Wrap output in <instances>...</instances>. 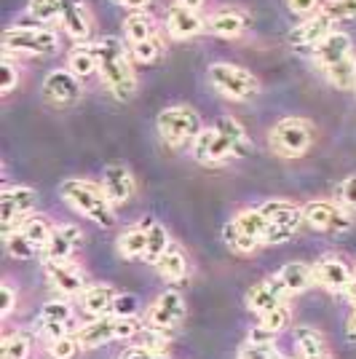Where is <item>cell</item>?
Segmentation results:
<instances>
[{
	"label": "cell",
	"mask_w": 356,
	"mask_h": 359,
	"mask_svg": "<svg viewBox=\"0 0 356 359\" xmlns=\"http://www.w3.org/2000/svg\"><path fill=\"white\" fill-rule=\"evenodd\" d=\"M252 153V137L238 118L225 116L214 126H204L191 142V158L201 166H225Z\"/></svg>",
	"instance_id": "6da1fadb"
},
{
	"label": "cell",
	"mask_w": 356,
	"mask_h": 359,
	"mask_svg": "<svg viewBox=\"0 0 356 359\" xmlns=\"http://www.w3.org/2000/svg\"><path fill=\"white\" fill-rule=\"evenodd\" d=\"M97 48V60H100V81L102 86L118 102H129L137 94V73L132 65V51L126 41H121L116 35H104L100 41H94Z\"/></svg>",
	"instance_id": "7a4b0ae2"
},
{
	"label": "cell",
	"mask_w": 356,
	"mask_h": 359,
	"mask_svg": "<svg viewBox=\"0 0 356 359\" xmlns=\"http://www.w3.org/2000/svg\"><path fill=\"white\" fill-rule=\"evenodd\" d=\"M60 196L70 210L78 212L83 220L100 225V228H113V225L118 223V215H116L113 201L107 198L102 185L94 182V180H83V177L62 180Z\"/></svg>",
	"instance_id": "3957f363"
},
{
	"label": "cell",
	"mask_w": 356,
	"mask_h": 359,
	"mask_svg": "<svg viewBox=\"0 0 356 359\" xmlns=\"http://www.w3.org/2000/svg\"><path fill=\"white\" fill-rule=\"evenodd\" d=\"M209 86L217 91L220 97L231 100V102H252L260 97L263 83L260 78L233 62H212L209 65Z\"/></svg>",
	"instance_id": "277c9868"
},
{
	"label": "cell",
	"mask_w": 356,
	"mask_h": 359,
	"mask_svg": "<svg viewBox=\"0 0 356 359\" xmlns=\"http://www.w3.org/2000/svg\"><path fill=\"white\" fill-rule=\"evenodd\" d=\"M313 140H316V126L308 118H300V116H287V118L276 121L268 129L271 153L279 156V158H287V161L303 158L313 148Z\"/></svg>",
	"instance_id": "5b68a950"
},
{
	"label": "cell",
	"mask_w": 356,
	"mask_h": 359,
	"mask_svg": "<svg viewBox=\"0 0 356 359\" xmlns=\"http://www.w3.org/2000/svg\"><path fill=\"white\" fill-rule=\"evenodd\" d=\"M156 129H158V137L166 148L179 150L193 142L198 132L204 129V123H201V116L193 105L177 102V105H166L158 110Z\"/></svg>",
	"instance_id": "8992f818"
},
{
	"label": "cell",
	"mask_w": 356,
	"mask_h": 359,
	"mask_svg": "<svg viewBox=\"0 0 356 359\" xmlns=\"http://www.w3.org/2000/svg\"><path fill=\"white\" fill-rule=\"evenodd\" d=\"M263 215L268 217V231L263 247H279L292 241L300 233V228L306 225L303 217V207L295 204L292 198H266L260 204Z\"/></svg>",
	"instance_id": "52a82bcc"
},
{
	"label": "cell",
	"mask_w": 356,
	"mask_h": 359,
	"mask_svg": "<svg viewBox=\"0 0 356 359\" xmlns=\"http://www.w3.org/2000/svg\"><path fill=\"white\" fill-rule=\"evenodd\" d=\"M62 38L51 27H8L3 30V57H41L60 51Z\"/></svg>",
	"instance_id": "ba28073f"
},
{
	"label": "cell",
	"mask_w": 356,
	"mask_h": 359,
	"mask_svg": "<svg viewBox=\"0 0 356 359\" xmlns=\"http://www.w3.org/2000/svg\"><path fill=\"white\" fill-rule=\"evenodd\" d=\"M303 217L306 225L316 233H329L341 236L354 228V215L335 198H311L303 204Z\"/></svg>",
	"instance_id": "9c48e42d"
},
{
	"label": "cell",
	"mask_w": 356,
	"mask_h": 359,
	"mask_svg": "<svg viewBox=\"0 0 356 359\" xmlns=\"http://www.w3.org/2000/svg\"><path fill=\"white\" fill-rule=\"evenodd\" d=\"M185 316H188V303H185V295L174 287L158 292L153 303L142 311L145 327L158 330V332H174L185 322Z\"/></svg>",
	"instance_id": "30bf717a"
},
{
	"label": "cell",
	"mask_w": 356,
	"mask_h": 359,
	"mask_svg": "<svg viewBox=\"0 0 356 359\" xmlns=\"http://www.w3.org/2000/svg\"><path fill=\"white\" fill-rule=\"evenodd\" d=\"M38 191L32 185H3L0 191V225L3 233L22 228V223L35 215Z\"/></svg>",
	"instance_id": "8fae6325"
},
{
	"label": "cell",
	"mask_w": 356,
	"mask_h": 359,
	"mask_svg": "<svg viewBox=\"0 0 356 359\" xmlns=\"http://www.w3.org/2000/svg\"><path fill=\"white\" fill-rule=\"evenodd\" d=\"M43 276L48 287L67 300H78L89 287L86 273L75 260H43Z\"/></svg>",
	"instance_id": "7c38bea8"
},
{
	"label": "cell",
	"mask_w": 356,
	"mask_h": 359,
	"mask_svg": "<svg viewBox=\"0 0 356 359\" xmlns=\"http://www.w3.org/2000/svg\"><path fill=\"white\" fill-rule=\"evenodd\" d=\"M313 273H316V287H322L329 295H345L354 279V266L343 255L329 252L313 263Z\"/></svg>",
	"instance_id": "4fadbf2b"
},
{
	"label": "cell",
	"mask_w": 356,
	"mask_h": 359,
	"mask_svg": "<svg viewBox=\"0 0 356 359\" xmlns=\"http://www.w3.org/2000/svg\"><path fill=\"white\" fill-rule=\"evenodd\" d=\"M287 303H289V292L284 290L279 273H271L266 279L254 282L244 295V306L254 316H263L273 309H279V306H287Z\"/></svg>",
	"instance_id": "5bb4252c"
},
{
	"label": "cell",
	"mask_w": 356,
	"mask_h": 359,
	"mask_svg": "<svg viewBox=\"0 0 356 359\" xmlns=\"http://www.w3.org/2000/svg\"><path fill=\"white\" fill-rule=\"evenodd\" d=\"M43 100L54 107H70L83 97V83L67 67H57L43 78Z\"/></svg>",
	"instance_id": "9a60e30c"
},
{
	"label": "cell",
	"mask_w": 356,
	"mask_h": 359,
	"mask_svg": "<svg viewBox=\"0 0 356 359\" xmlns=\"http://www.w3.org/2000/svg\"><path fill=\"white\" fill-rule=\"evenodd\" d=\"M86 233L75 223H57L54 233L41 247V260H73V255L83 247Z\"/></svg>",
	"instance_id": "2e32d148"
},
{
	"label": "cell",
	"mask_w": 356,
	"mask_h": 359,
	"mask_svg": "<svg viewBox=\"0 0 356 359\" xmlns=\"http://www.w3.org/2000/svg\"><path fill=\"white\" fill-rule=\"evenodd\" d=\"M100 185H102V191L107 194V198L113 201L116 210L123 207V204H132L134 196H137V180H134V172L126 164L104 166Z\"/></svg>",
	"instance_id": "e0dca14e"
},
{
	"label": "cell",
	"mask_w": 356,
	"mask_h": 359,
	"mask_svg": "<svg viewBox=\"0 0 356 359\" xmlns=\"http://www.w3.org/2000/svg\"><path fill=\"white\" fill-rule=\"evenodd\" d=\"M60 6V25L62 30L73 38L75 43H89L94 22L86 0H57Z\"/></svg>",
	"instance_id": "ac0fdd59"
},
{
	"label": "cell",
	"mask_w": 356,
	"mask_h": 359,
	"mask_svg": "<svg viewBox=\"0 0 356 359\" xmlns=\"http://www.w3.org/2000/svg\"><path fill=\"white\" fill-rule=\"evenodd\" d=\"M249 25H252L249 11H244L238 6H220L207 19V32H212L214 38H223V41H236L249 30Z\"/></svg>",
	"instance_id": "d6986e66"
},
{
	"label": "cell",
	"mask_w": 356,
	"mask_h": 359,
	"mask_svg": "<svg viewBox=\"0 0 356 359\" xmlns=\"http://www.w3.org/2000/svg\"><path fill=\"white\" fill-rule=\"evenodd\" d=\"M201 32H207V19L201 16V11L185 8L174 0V6L166 14V35L172 41H191Z\"/></svg>",
	"instance_id": "ffe728a7"
},
{
	"label": "cell",
	"mask_w": 356,
	"mask_h": 359,
	"mask_svg": "<svg viewBox=\"0 0 356 359\" xmlns=\"http://www.w3.org/2000/svg\"><path fill=\"white\" fill-rule=\"evenodd\" d=\"M289 322H292V309L287 303V306H279L268 314L257 316V322L247 332V341L249 344H279L282 332L289 327Z\"/></svg>",
	"instance_id": "44dd1931"
},
{
	"label": "cell",
	"mask_w": 356,
	"mask_h": 359,
	"mask_svg": "<svg viewBox=\"0 0 356 359\" xmlns=\"http://www.w3.org/2000/svg\"><path fill=\"white\" fill-rule=\"evenodd\" d=\"M332 27H335V22L327 14H322V11L313 16H306L289 30V46H295V48H316L332 32Z\"/></svg>",
	"instance_id": "7402d4cb"
},
{
	"label": "cell",
	"mask_w": 356,
	"mask_h": 359,
	"mask_svg": "<svg viewBox=\"0 0 356 359\" xmlns=\"http://www.w3.org/2000/svg\"><path fill=\"white\" fill-rule=\"evenodd\" d=\"M348 57H354V43H351L348 32L343 30H332L322 43L313 48V60H316L322 73L329 70V67H335V65H341V62H345Z\"/></svg>",
	"instance_id": "603a6c76"
},
{
	"label": "cell",
	"mask_w": 356,
	"mask_h": 359,
	"mask_svg": "<svg viewBox=\"0 0 356 359\" xmlns=\"http://www.w3.org/2000/svg\"><path fill=\"white\" fill-rule=\"evenodd\" d=\"M153 269H156V273L161 276L166 285L174 287V285H182V282H188V279H191V273H193V263H191V257H188V252H185V247L172 244Z\"/></svg>",
	"instance_id": "cb8c5ba5"
},
{
	"label": "cell",
	"mask_w": 356,
	"mask_h": 359,
	"mask_svg": "<svg viewBox=\"0 0 356 359\" xmlns=\"http://www.w3.org/2000/svg\"><path fill=\"white\" fill-rule=\"evenodd\" d=\"M118 295V290L113 285H89L83 290V295L78 298V311L89 319H97V316H113V300Z\"/></svg>",
	"instance_id": "d4e9b609"
},
{
	"label": "cell",
	"mask_w": 356,
	"mask_h": 359,
	"mask_svg": "<svg viewBox=\"0 0 356 359\" xmlns=\"http://www.w3.org/2000/svg\"><path fill=\"white\" fill-rule=\"evenodd\" d=\"M276 273H279V279H282L284 290L289 292V298L306 295L311 287H316L313 266L311 263H306V260H289V263H284Z\"/></svg>",
	"instance_id": "484cf974"
},
{
	"label": "cell",
	"mask_w": 356,
	"mask_h": 359,
	"mask_svg": "<svg viewBox=\"0 0 356 359\" xmlns=\"http://www.w3.org/2000/svg\"><path fill=\"white\" fill-rule=\"evenodd\" d=\"M78 338H81L86 351L113 344L116 341V316H97V319L83 322L81 330H78Z\"/></svg>",
	"instance_id": "4316f807"
},
{
	"label": "cell",
	"mask_w": 356,
	"mask_h": 359,
	"mask_svg": "<svg viewBox=\"0 0 356 359\" xmlns=\"http://www.w3.org/2000/svg\"><path fill=\"white\" fill-rule=\"evenodd\" d=\"M158 35H161L158 25H156L153 14H148V11H132L123 19V41H126L129 48L137 43H145V41H153Z\"/></svg>",
	"instance_id": "83f0119b"
},
{
	"label": "cell",
	"mask_w": 356,
	"mask_h": 359,
	"mask_svg": "<svg viewBox=\"0 0 356 359\" xmlns=\"http://www.w3.org/2000/svg\"><path fill=\"white\" fill-rule=\"evenodd\" d=\"M231 223L236 225V231L244 239H249L263 247V239H266V231H268V217L263 215L260 207H244V210H238L231 217Z\"/></svg>",
	"instance_id": "f1b7e54d"
},
{
	"label": "cell",
	"mask_w": 356,
	"mask_h": 359,
	"mask_svg": "<svg viewBox=\"0 0 356 359\" xmlns=\"http://www.w3.org/2000/svg\"><path fill=\"white\" fill-rule=\"evenodd\" d=\"M116 250L123 260H142L145 250H148V223L121 231L118 239H116Z\"/></svg>",
	"instance_id": "f546056e"
},
{
	"label": "cell",
	"mask_w": 356,
	"mask_h": 359,
	"mask_svg": "<svg viewBox=\"0 0 356 359\" xmlns=\"http://www.w3.org/2000/svg\"><path fill=\"white\" fill-rule=\"evenodd\" d=\"M292 346H295V357H319V354H329L327 338L316 327H311V325L295 327Z\"/></svg>",
	"instance_id": "4dcf8cb0"
},
{
	"label": "cell",
	"mask_w": 356,
	"mask_h": 359,
	"mask_svg": "<svg viewBox=\"0 0 356 359\" xmlns=\"http://www.w3.org/2000/svg\"><path fill=\"white\" fill-rule=\"evenodd\" d=\"M67 70L75 73L81 81L100 75V60H97V48L94 43H75L70 57H67Z\"/></svg>",
	"instance_id": "1f68e13d"
},
{
	"label": "cell",
	"mask_w": 356,
	"mask_h": 359,
	"mask_svg": "<svg viewBox=\"0 0 356 359\" xmlns=\"http://www.w3.org/2000/svg\"><path fill=\"white\" fill-rule=\"evenodd\" d=\"M32 357V332L14 330L6 332L0 341V359H30Z\"/></svg>",
	"instance_id": "d6a6232c"
},
{
	"label": "cell",
	"mask_w": 356,
	"mask_h": 359,
	"mask_svg": "<svg viewBox=\"0 0 356 359\" xmlns=\"http://www.w3.org/2000/svg\"><path fill=\"white\" fill-rule=\"evenodd\" d=\"M3 247H6V255H8V257H14V260H32V257H38V255H41V247H38V244H32L22 228L3 233Z\"/></svg>",
	"instance_id": "836d02e7"
},
{
	"label": "cell",
	"mask_w": 356,
	"mask_h": 359,
	"mask_svg": "<svg viewBox=\"0 0 356 359\" xmlns=\"http://www.w3.org/2000/svg\"><path fill=\"white\" fill-rule=\"evenodd\" d=\"M172 244H174V241L169 236V231H166L161 223L148 220V250H145V257H142V260H145L148 266H156Z\"/></svg>",
	"instance_id": "e575fe53"
},
{
	"label": "cell",
	"mask_w": 356,
	"mask_h": 359,
	"mask_svg": "<svg viewBox=\"0 0 356 359\" xmlns=\"http://www.w3.org/2000/svg\"><path fill=\"white\" fill-rule=\"evenodd\" d=\"M86 348L81 344L78 332H67L57 341H48L46 344V357L48 359H78Z\"/></svg>",
	"instance_id": "d590c367"
},
{
	"label": "cell",
	"mask_w": 356,
	"mask_h": 359,
	"mask_svg": "<svg viewBox=\"0 0 356 359\" xmlns=\"http://www.w3.org/2000/svg\"><path fill=\"white\" fill-rule=\"evenodd\" d=\"M54 228H57V223H54V217L51 215H30L25 223H22V231L27 233V239L32 241V244H38V247H43L46 241H48V236L54 233Z\"/></svg>",
	"instance_id": "8d00e7d4"
},
{
	"label": "cell",
	"mask_w": 356,
	"mask_h": 359,
	"mask_svg": "<svg viewBox=\"0 0 356 359\" xmlns=\"http://www.w3.org/2000/svg\"><path fill=\"white\" fill-rule=\"evenodd\" d=\"M220 236H223V244L233 255H244V257H247V255H254L257 250H260V244H254V241L244 239V236H241V233L236 231V225L231 223V220H228V223L223 225Z\"/></svg>",
	"instance_id": "74e56055"
},
{
	"label": "cell",
	"mask_w": 356,
	"mask_h": 359,
	"mask_svg": "<svg viewBox=\"0 0 356 359\" xmlns=\"http://www.w3.org/2000/svg\"><path fill=\"white\" fill-rule=\"evenodd\" d=\"M27 14L41 27H51V25L60 22V6H57V0H30L27 3Z\"/></svg>",
	"instance_id": "f35d334b"
},
{
	"label": "cell",
	"mask_w": 356,
	"mask_h": 359,
	"mask_svg": "<svg viewBox=\"0 0 356 359\" xmlns=\"http://www.w3.org/2000/svg\"><path fill=\"white\" fill-rule=\"evenodd\" d=\"M129 51H132V60L134 62H139V65H153V62H158L163 57L161 35H158V38H153V41H145V43L132 46Z\"/></svg>",
	"instance_id": "ab89813d"
},
{
	"label": "cell",
	"mask_w": 356,
	"mask_h": 359,
	"mask_svg": "<svg viewBox=\"0 0 356 359\" xmlns=\"http://www.w3.org/2000/svg\"><path fill=\"white\" fill-rule=\"evenodd\" d=\"M145 332V319L139 316H116V341H134Z\"/></svg>",
	"instance_id": "60d3db41"
},
{
	"label": "cell",
	"mask_w": 356,
	"mask_h": 359,
	"mask_svg": "<svg viewBox=\"0 0 356 359\" xmlns=\"http://www.w3.org/2000/svg\"><path fill=\"white\" fill-rule=\"evenodd\" d=\"M322 14H327L332 22H348L356 19V0H324Z\"/></svg>",
	"instance_id": "b9f144b4"
},
{
	"label": "cell",
	"mask_w": 356,
	"mask_h": 359,
	"mask_svg": "<svg viewBox=\"0 0 356 359\" xmlns=\"http://www.w3.org/2000/svg\"><path fill=\"white\" fill-rule=\"evenodd\" d=\"M19 65L14 62V57H3L0 60V91H3V97H8V94H14V89L19 86Z\"/></svg>",
	"instance_id": "7bdbcfd3"
},
{
	"label": "cell",
	"mask_w": 356,
	"mask_h": 359,
	"mask_svg": "<svg viewBox=\"0 0 356 359\" xmlns=\"http://www.w3.org/2000/svg\"><path fill=\"white\" fill-rule=\"evenodd\" d=\"M335 201H341L351 215H356V172L343 177V182L335 188Z\"/></svg>",
	"instance_id": "ee69618b"
},
{
	"label": "cell",
	"mask_w": 356,
	"mask_h": 359,
	"mask_svg": "<svg viewBox=\"0 0 356 359\" xmlns=\"http://www.w3.org/2000/svg\"><path fill=\"white\" fill-rule=\"evenodd\" d=\"M113 316H139L142 309H139V298L134 292H118L116 300H113Z\"/></svg>",
	"instance_id": "f6af8a7d"
},
{
	"label": "cell",
	"mask_w": 356,
	"mask_h": 359,
	"mask_svg": "<svg viewBox=\"0 0 356 359\" xmlns=\"http://www.w3.org/2000/svg\"><path fill=\"white\" fill-rule=\"evenodd\" d=\"M121 359H172L166 351H158L148 344H132L121 351Z\"/></svg>",
	"instance_id": "bcb514c9"
},
{
	"label": "cell",
	"mask_w": 356,
	"mask_h": 359,
	"mask_svg": "<svg viewBox=\"0 0 356 359\" xmlns=\"http://www.w3.org/2000/svg\"><path fill=\"white\" fill-rule=\"evenodd\" d=\"M0 290H3V311H0V319L6 322V319H11V316H14L16 306H19V292H16V285L8 279V276L3 279Z\"/></svg>",
	"instance_id": "7dc6e473"
},
{
	"label": "cell",
	"mask_w": 356,
	"mask_h": 359,
	"mask_svg": "<svg viewBox=\"0 0 356 359\" xmlns=\"http://www.w3.org/2000/svg\"><path fill=\"white\" fill-rule=\"evenodd\" d=\"M287 8L295 16L306 19V16H313L322 11V0H287Z\"/></svg>",
	"instance_id": "c3c4849f"
},
{
	"label": "cell",
	"mask_w": 356,
	"mask_h": 359,
	"mask_svg": "<svg viewBox=\"0 0 356 359\" xmlns=\"http://www.w3.org/2000/svg\"><path fill=\"white\" fill-rule=\"evenodd\" d=\"M345 341L356 344V306H351V311L345 316Z\"/></svg>",
	"instance_id": "681fc988"
},
{
	"label": "cell",
	"mask_w": 356,
	"mask_h": 359,
	"mask_svg": "<svg viewBox=\"0 0 356 359\" xmlns=\"http://www.w3.org/2000/svg\"><path fill=\"white\" fill-rule=\"evenodd\" d=\"M110 3H116L121 8H132V11H145L153 0H110Z\"/></svg>",
	"instance_id": "f907efd6"
},
{
	"label": "cell",
	"mask_w": 356,
	"mask_h": 359,
	"mask_svg": "<svg viewBox=\"0 0 356 359\" xmlns=\"http://www.w3.org/2000/svg\"><path fill=\"white\" fill-rule=\"evenodd\" d=\"M179 6H185V8H193V11H201L204 8V0H177Z\"/></svg>",
	"instance_id": "816d5d0a"
},
{
	"label": "cell",
	"mask_w": 356,
	"mask_h": 359,
	"mask_svg": "<svg viewBox=\"0 0 356 359\" xmlns=\"http://www.w3.org/2000/svg\"><path fill=\"white\" fill-rule=\"evenodd\" d=\"M345 298H348V303H351V306H356V269H354V279H351V287H348Z\"/></svg>",
	"instance_id": "f5cc1de1"
},
{
	"label": "cell",
	"mask_w": 356,
	"mask_h": 359,
	"mask_svg": "<svg viewBox=\"0 0 356 359\" xmlns=\"http://www.w3.org/2000/svg\"><path fill=\"white\" fill-rule=\"evenodd\" d=\"M295 359H329V354H319V357H295Z\"/></svg>",
	"instance_id": "db71d44e"
}]
</instances>
